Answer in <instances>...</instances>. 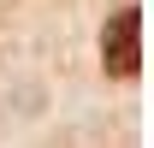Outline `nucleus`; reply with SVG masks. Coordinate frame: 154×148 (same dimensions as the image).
Instances as JSON below:
<instances>
[{"label":"nucleus","mask_w":154,"mask_h":148,"mask_svg":"<svg viewBox=\"0 0 154 148\" xmlns=\"http://www.w3.org/2000/svg\"><path fill=\"white\" fill-rule=\"evenodd\" d=\"M101 59H107L113 77H136V65H142V12H136V6H125V12L107 24V36H101Z\"/></svg>","instance_id":"nucleus-1"}]
</instances>
